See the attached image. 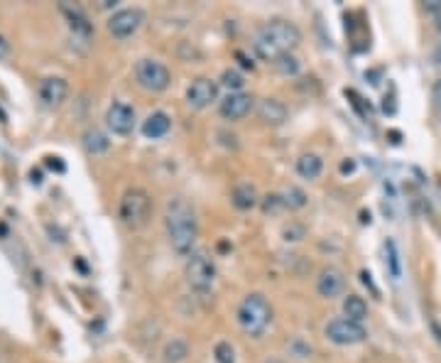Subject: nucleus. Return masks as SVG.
I'll return each mask as SVG.
<instances>
[{
	"instance_id": "f257e3e1",
	"label": "nucleus",
	"mask_w": 441,
	"mask_h": 363,
	"mask_svg": "<svg viewBox=\"0 0 441 363\" xmlns=\"http://www.w3.org/2000/svg\"><path fill=\"white\" fill-rule=\"evenodd\" d=\"M165 231H167L174 253L189 258L194 253L196 239H199V218H196L194 206L182 196L169 201L165 209Z\"/></svg>"
},
{
	"instance_id": "f03ea898",
	"label": "nucleus",
	"mask_w": 441,
	"mask_h": 363,
	"mask_svg": "<svg viewBox=\"0 0 441 363\" xmlns=\"http://www.w3.org/2000/svg\"><path fill=\"white\" fill-rule=\"evenodd\" d=\"M301 42V30L290 20H270L253 35V52L263 62H277L292 55Z\"/></svg>"
},
{
	"instance_id": "7ed1b4c3",
	"label": "nucleus",
	"mask_w": 441,
	"mask_h": 363,
	"mask_svg": "<svg viewBox=\"0 0 441 363\" xmlns=\"http://www.w3.org/2000/svg\"><path fill=\"white\" fill-rule=\"evenodd\" d=\"M238 324L247 336L260 339L268 331V326L272 324V304L268 302V297L260 292H250L247 297H243L241 307H238Z\"/></svg>"
},
{
	"instance_id": "20e7f679",
	"label": "nucleus",
	"mask_w": 441,
	"mask_h": 363,
	"mask_svg": "<svg viewBox=\"0 0 441 363\" xmlns=\"http://www.w3.org/2000/svg\"><path fill=\"white\" fill-rule=\"evenodd\" d=\"M150 212H152L150 194H147L145 189H140V187H133V189L125 192L123 199H120L118 218L128 228H140V226H145V223H147Z\"/></svg>"
},
{
	"instance_id": "39448f33",
	"label": "nucleus",
	"mask_w": 441,
	"mask_h": 363,
	"mask_svg": "<svg viewBox=\"0 0 441 363\" xmlns=\"http://www.w3.org/2000/svg\"><path fill=\"white\" fill-rule=\"evenodd\" d=\"M184 275H187L189 288L199 295H206L211 290L216 280V266L214 261L209 258V253L204 250H196V253L189 255L187 268H184Z\"/></svg>"
},
{
	"instance_id": "423d86ee",
	"label": "nucleus",
	"mask_w": 441,
	"mask_h": 363,
	"mask_svg": "<svg viewBox=\"0 0 441 363\" xmlns=\"http://www.w3.org/2000/svg\"><path fill=\"white\" fill-rule=\"evenodd\" d=\"M135 82L138 86L145 89L150 93H162L167 91L172 84V74L162 62L157 59H140L135 64Z\"/></svg>"
},
{
	"instance_id": "0eeeda50",
	"label": "nucleus",
	"mask_w": 441,
	"mask_h": 363,
	"mask_svg": "<svg viewBox=\"0 0 441 363\" xmlns=\"http://www.w3.org/2000/svg\"><path fill=\"white\" fill-rule=\"evenodd\" d=\"M323 334L331 344L336 346H355V344H363L368 339V331L363 324L348 319V317H336L323 326Z\"/></svg>"
},
{
	"instance_id": "6e6552de",
	"label": "nucleus",
	"mask_w": 441,
	"mask_h": 363,
	"mask_svg": "<svg viewBox=\"0 0 441 363\" xmlns=\"http://www.w3.org/2000/svg\"><path fill=\"white\" fill-rule=\"evenodd\" d=\"M142 22H145V12L140 8H125L108 17V32L118 39L133 37L142 28Z\"/></svg>"
},
{
	"instance_id": "1a4fd4ad",
	"label": "nucleus",
	"mask_w": 441,
	"mask_h": 363,
	"mask_svg": "<svg viewBox=\"0 0 441 363\" xmlns=\"http://www.w3.org/2000/svg\"><path fill=\"white\" fill-rule=\"evenodd\" d=\"M218 89H220V84L214 82V79H209V76H199V79H194L187 89L189 109H194V111L209 109L211 103L218 101Z\"/></svg>"
},
{
	"instance_id": "9d476101",
	"label": "nucleus",
	"mask_w": 441,
	"mask_h": 363,
	"mask_svg": "<svg viewBox=\"0 0 441 363\" xmlns=\"http://www.w3.org/2000/svg\"><path fill=\"white\" fill-rule=\"evenodd\" d=\"M106 125L113 136H130L135 128V111L128 103L113 101L106 111Z\"/></svg>"
},
{
	"instance_id": "9b49d317",
	"label": "nucleus",
	"mask_w": 441,
	"mask_h": 363,
	"mask_svg": "<svg viewBox=\"0 0 441 363\" xmlns=\"http://www.w3.org/2000/svg\"><path fill=\"white\" fill-rule=\"evenodd\" d=\"M253 109V96L250 93H228L223 101L218 103V113L226 120L236 123V120H243Z\"/></svg>"
},
{
	"instance_id": "f8f14e48",
	"label": "nucleus",
	"mask_w": 441,
	"mask_h": 363,
	"mask_svg": "<svg viewBox=\"0 0 441 363\" xmlns=\"http://www.w3.org/2000/svg\"><path fill=\"white\" fill-rule=\"evenodd\" d=\"M66 93H69V84H66V79H62V76H47V79H42V84H39V101H42L47 109L62 106Z\"/></svg>"
},
{
	"instance_id": "ddd939ff",
	"label": "nucleus",
	"mask_w": 441,
	"mask_h": 363,
	"mask_svg": "<svg viewBox=\"0 0 441 363\" xmlns=\"http://www.w3.org/2000/svg\"><path fill=\"white\" fill-rule=\"evenodd\" d=\"M346 288V275L334 266H326L317 277V292L326 299H334L344 292Z\"/></svg>"
},
{
	"instance_id": "4468645a",
	"label": "nucleus",
	"mask_w": 441,
	"mask_h": 363,
	"mask_svg": "<svg viewBox=\"0 0 441 363\" xmlns=\"http://www.w3.org/2000/svg\"><path fill=\"white\" fill-rule=\"evenodd\" d=\"M258 118L263 120L265 125L277 128V125L287 123L290 111H287V106L280 101V98H263V101L258 103Z\"/></svg>"
},
{
	"instance_id": "2eb2a0df",
	"label": "nucleus",
	"mask_w": 441,
	"mask_h": 363,
	"mask_svg": "<svg viewBox=\"0 0 441 363\" xmlns=\"http://www.w3.org/2000/svg\"><path fill=\"white\" fill-rule=\"evenodd\" d=\"M169 131H172V118H169L165 111H155V113H150L142 120V136H145L147 140H160V138H165Z\"/></svg>"
},
{
	"instance_id": "dca6fc26",
	"label": "nucleus",
	"mask_w": 441,
	"mask_h": 363,
	"mask_svg": "<svg viewBox=\"0 0 441 363\" xmlns=\"http://www.w3.org/2000/svg\"><path fill=\"white\" fill-rule=\"evenodd\" d=\"M231 201L238 212H250V209H255V206L260 204V196H258V189H255L250 182H241V185L233 187Z\"/></svg>"
},
{
	"instance_id": "f3484780",
	"label": "nucleus",
	"mask_w": 441,
	"mask_h": 363,
	"mask_svg": "<svg viewBox=\"0 0 441 363\" xmlns=\"http://www.w3.org/2000/svg\"><path fill=\"white\" fill-rule=\"evenodd\" d=\"M323 172V160L314 152H304L299 160H297V174L301 179H317Z\"/></svg>"
},
{
	"instance_id": "a211bd4d",
	"label": "nucleus",
	"mask_w": 441,
	"mask_h": 363,
	"mask_svg": "<svg viewBox=\"0 0 441 363\" xmlns=\"http://www.w3.org/2000/svg\"><path fill=\"white\" fill-rule=\"evenodd\" d=\"M344 317H348V319L358 322V324H363V319H368V304L363 297H358V295H348V297L344 299Z\"/></svg>"
},
{
	"instance_id": "6ab92c4d",
	"label": "nucleus",
	"mask_w": 441,
	"mask_h": 363,
	"mask_svg": "<svg viewBox=\"0 0 441 363\" xmlns=\"http://www.w3.org/2000/svg\"><path fill=\"white\" fill-rule=\"evenodd\" d=\"M62 12H64L66 17H69V25L74 32H81V35H91V22H88V17L81 12V8H71V6H62Z\"/></svg>"
},
{
	"instance_id": "aec40b11",
	"label": "nucleus",
	"mask_w": 441,
	"mask_h": 363,
	"mask_svg": "<svg viewBox=\"0 0 441 363\" xmlns=\"http://www.w3.org/2000/svg\"><path fill=\"white\" fill-rule=\"evenodd\" d=\"M108 147H111V140L101 131H88L84 136V150L88 155H103V152H108Z\"/></svg>"
},
{
	"instance_id": "412c9836",
	"label": "nucleus",
	"mask_w": 441,
	"mask_h": 363,
	"mask_svg": "<svg viewBox=\"0 0 441 363\" xmlns=\"http://www.w3.org/2000/svg\"><path fill=\"white\" fill-rule=\"evenodd\" d=\"M162 356H165V363H182L184 358L189 356V346L182 342V339H172V342L165 346Z\"/></svg>"
},
{
	"instance_id": "4be33fe9",
	"label": "nucleus",
	"mask_w": 441,
	"mask_h": 363,
	"mask_svg": "<svg viewBox=\"0 0 441 363\" xmlns=\"http://www.w3.org/2000/svg\"><path fill=\"white\" fill-rule=\"evenodd\" d=\"M218 84L223 89H228V93H241L243 86H245V79H243V74L238 69H223Z\"/></svg>"
},
{
	"instance_id": "5701e85b",
	"label": "nucleus",
	"mask_w": 441,
	"mask_h": 363,
	"mask_svg": "<svg viewBox=\"0 0 441 363\" xmlns=\"http://www.w3.org/2000/svg\"><path fill=\"white\" fill-rule=\"evenodd\" d=\"M272 66H274V71H277L280 76H297V74H299V69H301L299 59H297L294 55L280 57L277 62H272Z\"/></svg>"
},
{
	"instance_id": "b1692460",
	"label": "nucleus",
	"mask_w": 441,
	"mask_h": 363,
	"mask_svg": "<svg viewBox=\"0 0 441 363\" xmlns=\"http://www.w3.org/2000/svg\"><path fill=\"white\" fill-rule=\"evenodd\" d=\"M385 255H388L390 275L397 280V277L402 275V268H400V253H397V243H395V241H385Z\"/></svg>"
},
{
	"instance_id": "393cba45",
	"label": "nucleus",
	"mask_w": 441,
	"mask_h": 363,
	"mask_svg": "<svg viewBox=\"0 0 441 363\" xmlns=\"http://www.w3.org/2000/svg\"><path fill=\"white\" fill-rule=\"evenodd\" d=\"M282 199H285L287 209H304V206H307V194H304L299 187H290V189L282 194Z\"/></svg>"
},
{
	"instance_id": "a878e982",
	"label": "nucleus",
	"mask_w": 441,
	"mask_h": 363,
	"mask_svg": "<svg viewBox=\"0 0 441 363\" xmlns=\"http://www.w3.org/2000/svg\"><path fill=\"white\" fill-rule=\"evenodd\" d=\"M260 204H263V212L265 214H280L282 209H287L285 199H282V194H268L265 199H260Z\"/></svg>"
},
{
	"instance_id": "bb28decb",
	"label": "nucleus",
	"mask_w": 441,
	"mask_h": 363,
	"mask_svg": "<svg viewBox=\"0 0 441 363\" xmlns=\"http://www.w3.org/2000/svg\"><path fill=\"white\" fill-rule=\"evenodd\" d=\"M214 356L218 363H236V351L228 342H218L214 348Z\"/></svg>"
},
{
	"instance_id": "cd10ccee",
	"label": "nucleus",
	"mask_w": 441,
	"mask_h": 363,
	"mask_svg": "<svg viewBox=\"0 0 441 363\" xmlns=\"http://www.w3.org/2000/svg\"><path fill=\"white\" fill-rule=\"evenodd\" d=\"M426 8H429V10L434 12L436 30H439V32H441V0H431V3H426Z\"/></svg>"
},
{
	"instance_id": "c85d7f7f",
	"label": "nucleus",
	"mask_w": 441,
	"mask_h": 363,
	"mask_svg": "<svg viewBox=\"0 0 441 363\" xmlns=\"http://www.w3.org/2000/svg\"><path fill=\"white\" fill-rule=\"evenodd\" d=\"M47 167L57 169V172H64V162L59 158H47Z\"/></svg>"
},
{
	"instance_id": "c756f323",
	"label": "nucleus",
	"mask_w": 441,
	"mask_h": 363,
	"mask_svg": "<svg viewBox=\"0 0 441 363\" xmlns=\"http://www.w3.org/2000/svg\"><path fill=\"white\" fill-rule=\"evenodd\" d=\"M8 52H10V44H8L6 37L0 35V59H3V57H8Z\"/></svg>"
},
{
	"instance_id": "7c9ffc66",
	"label": "nucleus",
	"mask_w": 441,
	"mask_h": 363,
	"mask_svg": "<svg viewBox=\"0 0 441 363\" xmlns=\"http://www.w3.org/2000/svg\"><path fill=\"white\" fill-rule=\"evenodd\" d=\"M431 93H434V101H436V106H439V109H441V79H439V82L434 84V91H431Z\"/></svg>"
},
{
	"instance_id": "2f4dec72",
	"label": "nucleus",
	"mask_w": 441,
	"mask_h": 363,
	"mask_svg": "<svg viewBox=\"0 0 441 363\" xmlns=\"http://www.w3.org/2000/svg\"><path fill=\"white\" fill-rule=\"evenodd\" d=\"M353 169H355V162H350V160L341 165V172H353Z\"/></svg>"
},
{
	"instance_id": "473e14b6",
	"label": "nucleus",
	"mask_w": 441,
	"mask_h": 363,
	"mask_svg": "<svg viewBox=\"0 0 441 363\" xmlns=\"http://www.w3.org/2000/svg\"><path fill=\"white\" fill-rule=\"evenodd\" d=\"M434 64L436 66H441V44L436 47V52H434Z\"/></svg>"
},
{
	"instance_id": "72a5a7b5",
	"label": "nucleus",
	"mask_w": 441,
	"mask_h": 363,
	"mask_svg": "<svg viewBox=\"0 0 441 363\" xmlns=\"http://www.w3.org/2000/svg\"><path fill=\"white\" fill-rule=\"evenodd\" d=\"M0 120H6V115H3V113H0Z\"/></svg>"
}]
</instances>
